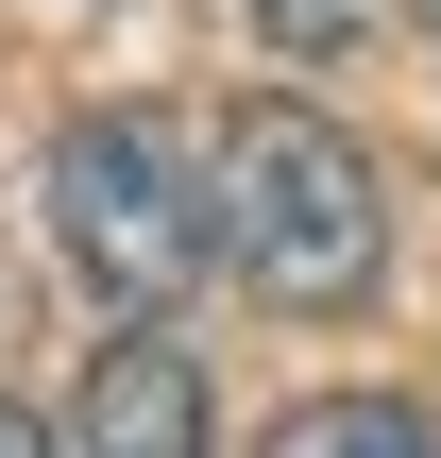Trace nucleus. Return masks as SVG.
<instances>
[{"mask_svg":"<svg viewBox=\"0 0 441 458\" xmlns=\"http://www.w3.org/2000/svg\"><path fill=\"white\" fill-rule=\"evenodd\" d=\"M204 255L289 323H357L391 289V170L323 102H255L238 85L221 136H204Z\"/></svg>","mask_w":441,"mask_h":458,"instance_id":"1","label":"nucleus"},{"mask_svg":"<svg viewBox=\"0 0 441 458\" xmlns=\"http://www.w3.org/2000/svg\"><path fill=\"white\" fill-rule=\"evenodd\" d=\"M51 238H68V272H85L119 323H170V306L204 289V187H187V153H170L136 102H85V119L51 136Z\"/></svg>","mask_w":441,"mask_h":458,"instance_id":"2","label":"nucleus"},{"mask_svg":"<svg viewBox=\"0 0 441 458\" xmlns=\"http://www.w3.org/2000/svg\"><path fill=\"white\" fill-rule=\"evenodd\" d=\"M51 458H221V425H204V374L136 323V340H102L85 357V391H68V442Z\"/></svg>","mask_w":441,"mask_h":458,"instance_id":"3","label":"nucleus"},{"mask_svg":"<svg viewBox=\"0 0 441 458\" xmlns=\"http://www.w3.org/2000/svg\"><path fill=\"white\" fill-rule=\"evenodd\" d=\"M255 458H441V408L425 391H306V408H272Z\"/></svg>","mask_w":441,"mask_h":458,"instance_id":"4","label":"nucleus"},{"mask_svg":"<svg viewBox=\"0 0 441 458\" xmlns=\"http://www.w3.org/2000/svg\"><path fill=\"white\" fill-rule=\"evenodd\" d=\"M374 34H391V0H255V51H289V68H340Z\"/></svg>","mask_w":441,"mask_h":458,"instance_id":"5","label":"nucleus"},{"mask_svg":"<svg viewBox=\"0 0 441 458\" xmlns=\"http://www.w3.org/2000/svg\"><path fill=\"white\" fill-rule=\"evenodd\" d=\"M0 458H51V442H34V425H17V408H0Z\"/></svg>","mask_w":441,"mask_h":458,"instance_id":"6","label":"nucleus"},{"mask_svg":"<svg viewBox=\"0 0 441 458\" xmlns=\"http://www.w3.org/2000/svg\"><path fill=\"white\" fill-rule=\"evenodd\" d=\"M408 17H425V34H441V0H408Z\"/></svg>","mask_w":441,"mask_h":458,"instance_id":"7","label":"nucleus"}]
</instances>
